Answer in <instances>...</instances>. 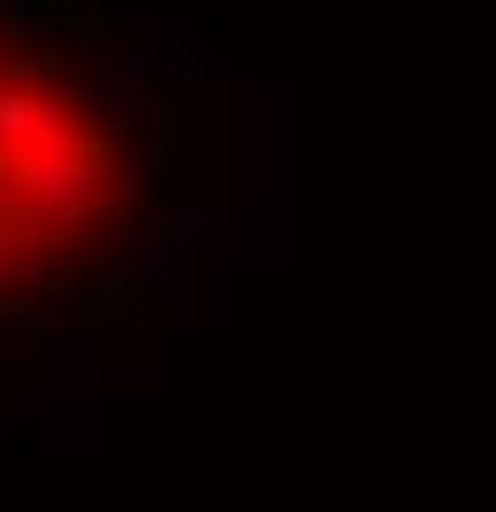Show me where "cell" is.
<instances>
[{"label": "cell", "mask_w": 496, "mask_h": 512, "mask_svg": "<svg viewBox=\"0 0 496 512\" xmlns=\"http://www.w3.org/2000/svg\"><path fill=\"white\" fill-rule=\"evenodd\" d=\"M16 197L40 213V229H48V237H56V229H103V190L71 166L63 134H48V142H32V150H24V182H16Z\"/></svg>", "instance_id": "1"}, {"label": "cell", "mask_w": 496, "mask_h": 512, "mask_svg": "<svg viewBox=\"0 0 496 512\" xmlns=\"http://www.w3.org/2000/svg\"><path fill=\"white\" fill-rule=\"evenodd\" d=\"M79 119V103L56 95V87H32V79H8L0 71V142L8 150H32V142H48Z\"/></svg>", "instance_id": "2"}, {"label": "cell", "mask_w": 496, "mask_h": 512, "mask_svg": "<svg viewBox=\"0 0 496 512\" xmlns=\"http://www.w3.org/2000/svg\"><path fill=\"white\" fill-rule=\"evenodd\" d=\"M63 150H71V166H79L95 190H119V182H134V150L119 142V119L79 111V119L63 127Z\"/></svg>", "instance_id": "3"}, {"label": "cell", "mask_w": 496, "mask_h": 512, "mask_svg": "<svg viewBox=\"0 0 496 512\" xmlns=\"http://www.w3.org/2000/svg\"><path fill=\"white\" fill-rule=\"evenodd\" d=\"M142 64L158 71V79H221V56H205V48H197V32H182V24H174Z\"/></svg>", "instance_id": "4"}, {"label": "cell", "mask_w": 496, "mask_h": 512, "mask_svg": "<svg viewBox=\"0 0 496 512\" xmlns=\"http://www.w3.org/2000/svg\"><path fill=\"white\" fill-rule=\"evenodd\" d=\"M56 24H103V0H40V32Z\"/></svg>", "instance_id": "5"}, {"label": "cell", "mask_w": 496, "mask_h": 512, "mask_svg": "<svg viewBox=\"0 0 496 512\" xmlns=\"http://www.w3.org/2000/svg\"><path fill=\"white\" fill-rule=\"evenodd\" d=\"M0 323H8V331H48V300H40V292H32V300L8 292V300H0Z\"/></svg>", "instance_id": "6"}, {"label": "cell", "mask_w": 496, "mask_h": 512, "mask_svg": "<svg viewBox=\"0 0 496 512\" xmlns=\"http://www.w3.org/2000/svg\"><path fill=\"white\" fill-rule=\"evenodd\" d=\"M205 221H213L205 205H166V253H174V245H197V229H205Z\"/></svg>", "instance_id": "7"}, {"label": "cell", "mask_w": 496, "mask_h": 512, "mask_svg": "<svg viewBox=\"0 0 496 512\" xmlns=\"http://www.w3.org/2000/svg\"><path fill=\"white\" fill-rule=\"evenodd\" d=\"M16 182H24V150L0 142V205H16Z\"/></svg>", "instance_id": "8"}]
</instances>
